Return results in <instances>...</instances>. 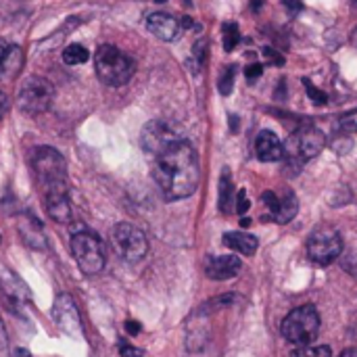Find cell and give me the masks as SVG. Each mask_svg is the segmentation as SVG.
Listing matches in <instances>:
<instances>
[{"label": "cell", "instance_id": "6da1fadb", "mask_svg": "<svg viewBox=\"0 0 357 357\" xmlns=\"http://www.w3.org/2000/svg\"><path fill=\"white\" fill-rule=\"evenodd\" d=\"M153 178L167 201L190 197L201 180L199 155L184 138L153 157Z\"/></svg>", "mask_w": 357, "mask_h": 357}, {"label": "cell", "instance_id": "7a4b0ae2", "mask_svg": "<svg viewBox=\"0 0 357 357\" xmlns=\"http://www.w3.org/2000/svg\"><path fill=\"white\" fill-rule=\"evenodd\" d=\"M31 172L42 192L44 203L52 199L69 197L67 186V161L52 146H40L31 153Z\"/></svg>", "mask_w": 357, "mask_h": 357}, {"label": "cell", "instance_id": "3957f363", "mask_svg": "<svg viewBox=\"0 0 357 357\" xmlns=\"http://www.w3.org/2000/svg\"><path fill=\"white\" fill-rule=\"evenodd\" d=\"M94 67H96V75L100 77V82H105L107 86H123L132 79L134 75V61L119 50L117 46L111 44H102L96 48L94 52Z\"/></svg>", "mask_w": 357, "mask_h": 357}, {"label": "cell", "instance_id": "277c9868", "mask_svg": "<svg viewBox=\"0 0 357 357\" xmlns=\"http://www.w3.org/2000/svg\"><path fill=\"white\" fill-rule=\"evenodd\" d=\"M282 337L301 347V345H310L318 339L320 335V314L314 305H301L297 310H293L280 326Z\"/></svg>", "mask_w": 357, "mask_h": 357}, {"label": "cell", "instance_id": "5b68a950", "mask_svg": "<svg viewBox=\"0 0 357 357\" xmlns=\"http://www.w3.org/2000/svg\"><path fill=\"white\" fill-rule=\"evenodd\" d=\"M71 253L75 257L77 268L86 274V276H96L102 272L107 255H105V247L100 243V238L90 232V230H77L71 236Z\"/></svg>", "mask_w": 357, "mask_h": 357}, {"label": "cell", "instance_id": "8992f818", "mask_svg": "<svg viewBox=\"0 0 357 357\" xmlns=\"http://www.w3.org/2000/svg\"><path fill=\"white\" fill-rule=\"evenodd\" d=\"M324 146H326V136L312 123H305L295 134H291L287 140L284 157L289 161V167L291 165L299 167L303 161L318 157L324 151Z\"/></svg>", "mask_w": 357, "mask_h": 357}, {"label": "cell", "instance_id": "52a82bcc", "mask_svg": "<svg viewBox=\"0 0 357 357\" xmlns=\"http://www.w3.org/2000/svg\"><path fill=\"white\" fill-rule=\"evenodd\" d=\"M52 98H54L52 82H48L46 77H40V75H31L21 84L19 94H17V105L27 115H40V113L48 111Z\"/></svg>", "mask_w": 357, "mask_h": 357}, {"label": "cell", "instance_id": "ba28073f", "mask_svg": "<svg viewBox=\"0 0 357 357\" xmlns=\"http://www.w3.org/2000/svg\"><path fill=\"white\" fill-rule=\"evenodd\" d=\"M111 243L115 247V251L119 253L121 259H126L128 264H136L142 261L149 253V241L144 236V232L128 222L117 224L111 232Z\"/></svg>", "mask_w": 357, "mask_h": 357}, {"label": "cell", "instance_id": "9c48e42d", "mask_svg": "<svg viewBox=\"0 0 357 357\" xmlns=\"http://www.w3.org/2000/svg\"><path fill=\"white\" fill-rule=\"evenodd\" d=\"M343 253V238L333 226H320L307 238V255L318 266H331Z\"/></svg>", "mask_w": 357, "mask_h": 357}, {"label": "cell", "instance_id": "30bf717a", "mask_svg": "<svg viewBox=\"0 0 357 357\" xmlns=\"http://www.w3.org/2000/svg\"><path fill=\"white\" fill-rule=\"evenodd\" d=\"M182 136L167 123V121H161V119H153L149 121L142 132H140V146L144 151L146 157H155L159 155L161 151H165L169 144H174L176 140H180Z\"/></svg>", "mask_w": 357, "mask_h": 357}, {"label": "cell", "instance_id": "8fae6325", "mask_svg": "<svg viewBox=\"0 0 357 357\" xmlns=\"http://www.w3.org/2000/svg\"><path fill=\"white\" fill-rule=\"evenodd\" d=\"M261 201L268 207V218L278 224H289L297 215V209H299V201L295 192L291 190H284L282 195L274 190H266L261 195Z\"/></svg>", "mask_w": 357, "mask_h": 357}, {"label": "cell", "instance_id": "7c38bea8", "mask_svg": "<svg viewBox=\"0 0 357 357\" xmlns=\"http://www.w3.org/2000/svg\"><path fill=\"white\" fill-rule=\"evenodd\" d=\"M52 318H54L56 326H59L63 333H67V335H71V337H79V335H82V318H79L77 305H75V301L71 299V295L61 293V295L54 299Z\"/></svg>", "mask_w": 357, "mask_h": 357}, {"label": "cell", "instance_id": "4fadbf2b", "mask_svg": "<svg viewBox=\"0 0 357 357\" xmlns=\"http://www.w3.org/2000/svg\"><path fill=\"white\" fill-rule=\"evenodd\" d=\"M146 27H149V31L155 38H159L163 42H174L182 33V23L176 17L167 15V13H153V15H149L146 17Z\"/></svg>", "mask_w": 357, "mask_h": 357}, {"label": "cell", "instance_id": "5bb4252c", "mask_svg": "<svg viewBox=\"0 0 357 357\" xmlns=\"http://www.w3.org/2000/svg\"><path fill=\"white\" fill-rule=\"evenodd\" d=\"M255 155L264 163L280 161L284 157V144L280 142V138L274 132L261 130L255 138Z\"/></svg>", "mask_w": 357, "mask_h": 357}, {"label": "cell", "instance_id": "9a60e30c", "mask_svg": "<svg viewBox=\"0 0 357 357\" xmlns=\"http://www.w3.org/2000/svg\"><path fill=\"white\" fill-rule=\"evenodd\" d=\"M243 268V261L236 255H220L211 257L205 266V274L211 280H230L236 278Z\"/></svg>", "mask_w": 357, "mask_h": 357}, {"label": "cell", "instance_id": "2e32d148", "mask_svg": "<svg viewBox=\"0 0 357 357\" xmlns=\"http://www.w3.org/2000/svg\"><path fill=\"white\" fill-rule=\"evenodd\" d=\"M23 67V48L8 46L4 56L0 59V82H13Z\"/></svg>", "mask_w": 357, "mask_h": 357}, {"label": "cell", "instance_id": "e0dca14e", "mask_svg": "<svg viewBox=\"0 0 357 357\" xmlns=\"http://www.w3.org/2000/svg\"><path fill=\"white\" fill-rule=\"evenodd\" d=\"M19 230H21V236H23V241L29 245V247H33V249H44V234H42V226H40V222L33 218V215H29V213H25V215H21V220H19Z\"/></svg>", "mask_w": 357, "mask_h": 357}, {"label": "cell", "instance_id": "ac0fdd59", "mask_svg": "<svg viewBox=\"0 0 357 357\" xmlns=\"http://www.w3.org/2000/svg\"><path fill=\"white\" fill-rule=\"evenodd\" d=\"M224 245L241 255H253L259 247V241H257V236H253L249 232H226Z\"/></svg>", "mask_w": 357, "mask_h": 357}, {"label": "cell", "instance_id": "d6986e66", "mask_svg": "<svg viewBox=\"0 0 357 357\" xmlns=\"http://www.w3.org/2000/svg\"><path fill=\"white\" fill-rule=\"evenodd\" d=\"M234 201H236V195H234L232 176H230V169H224L222 178H220V197H218L220 211L222 213H232L234 211Z\"/></svg>", "mask_w": 357, "mask_h": 357}, {"label": "cell", "instance_id": "ffe728a7", "mask_svg": "<svg viewBox=\"0 0 357 357\" xmlns=\"http://www.w3.org/2000/svg\"><path fill=\"white\" fill-rule=\"evenodd\" d=\"M90 59V52H88V48L84 46V44H69V46H65V50H63V63L65 65H69V67H75V65H82V63H86Z\"/></svg>", "mask_w": 357, "mask_h": 357}, {"label": "cell", "instance_id": "44dd1931", "mask_svg": "<svg viewBox=\"0 0 357 357\" xmlns=\"http://www.w3.org/2000/svg\"><path fill=\"white\" fill-rule=\"evenodd\" d=\"M291 357H333V349L326 345H301L291 354Z\"/></svg>", "mask_w": 357, "mask_h": 357}, {"label": "cell", "instance_id": "7402d4cb", "mask_svg": "<svg viewBox=\"0 0 357 357\" xmlns=\"http://www.w3.org/2000/svg\"><path fill=\"white\" fill-rule=\"evenodd\" d=\"M241 42V31L236 23H226L224 25V48L226 52H232Z\"/></svg>", "mask_w": 357, "mask_h": 357}, {"label": "cell", "instance_id": "603a6c76", "mask_svg": "<svg viewBox=\"0 0 357 357\" xmlns=\"http://www.w3.org/2000/svg\"><path fill=\"white\" fill-rule=\"evenodd\" d=\"M234 77H236V65H228V67L224 69L220 82H218V88H220V92H222L224 96H228V94L232 92V88H234Z\"/></svg>", "mask_w": 357, "mask_h": 357}, {"label": "cell", "instance_id": "cb8c5ba5", "mask_svg": "<svg viewBox=\"0 0 357 357\" xmlns=\"http://www.w3.org/2000/svg\"><path fill=\"white\" fill-rule=\"evenodd\" d=\"M337 130L339 134H356L357 132V109L343 115L339 121H337Z\"/></svg>", "mask_w": 357, "mask_h": 357}, {"label": "cell", "instance_id": "d4e9b609", "mask_svg": "<svg viewBox=\"0 0 357 357\" xmlns=\"http://www.w3.org/2000/svg\"><path fill=\"white\" fill-rule=\"evenodd\" d=\"M303 84H305V92H307V96H310V100H314V105H326L328 102V94L326 92H322L320 88H316L310 79H303Z\"/></svg>", "mask_w": 357, "mask_h": 357}, {"label": "cell", "instance_id": "484cf974", "mask_svg": "<svg viewBox=\"0 0 357 357\" xmlns=\"http://www.w3.org/2000/svg\"><path fill=\"white\" fill-rule=\"evenodd\" d=\"M207 48H209V44H207V40H205V38L197 40V42H195V46H192V59L197 61V65H199V67H203V65H205V61H207Z\"/></svg>", "mask_w": 357, "mask_h": 357}, {"label": "cell", "instance_id": "4316f807", "mask_svg": "<svg viewBox=\"0 0 357 357\" xmlns=\"http://www.w3.org/2000/svg\"><path fill=\"white\" fill-rule=\"evenodd\" d=\"M261 54H264V59H266L270 65H284V56H282L278 50H274L272 46H264V48H261Z\"/></svg>", "mask_w": 357, "mask_h": 357}, {"label": "cell", "instance_id": "83f0119b", "mask_svg": "<svg viewBox=\"0 0 357 357\" xmlns=\"http://www.w3.org/2000/svg\"><path fill=\"white\" fill-rule=\"evenodd\" d=\"M119 356L121 357H144V351L126 343V341H119Z\"/></svg>", "mask_w": 357, "mask_h": 357}, {"label": "cell", "instance_id": "f1b7e54d", "mask_svg": "<svg viewBox=\"0 0 357 357\" xmlns=\"http://www.w3.org/2000/svg\"><path fill=\"white\" fill-rule=\"evenodd\" d=\"M249 207H251V203H249V199H247V192H245V190H238V192H236V201H234V209H236L241 215H245V213L249 211Z\"/></svg>", "mask_w": 357, "mask_h": 357}, {"label": "cell", "instance_id": "f546056e", "mask_svg": "<svg viewBox=\"0 0 357 357\" xmlns=\"http://www.w3.org/2000/svg\"><path fill=\"white\" fill-rule=\"evenodd\" d=\"M354 146V142L349 140V138H343V134H339L337 136V140L333 142V149L339 153V155H343V153H349V149Z\"/></svg>", "mask_w": 357, "mask_h": 357}, {"label": "cell", "instance_id": "4dcf8cb0", "mask_svg": "<svg viewBox=\"0 0 357 357\" xmlns=\"http://www.w3.org/2000/svg\"><path fill=\"white\" fill-rule=\"evenodd\" d=\"M261 73H264V65L261 63H253V65H249L245 69V75H247L249 82H255L257 77H261Z\"/></svg>", "mask_w": 357, "mask_h": 357}, {"label": "cell", "instance_id": "1f68e13d", "mask_svg": "<svg viewBox=\"0 0 357 357\" xmlns=\"http://www.w3.org/2000/svg\"><path fill=\"white\" fill-rule=\"evenodd\" d=\"M282 2H284L287 10H289L291 15H297V13L303 8V2H301V0H282Z\"/></svg>", "mask_w": 357, "mask_h": 357}, {"label": "cell", "instance_id": "d6a6232c", "mask_svg": "<svg viewBox=\"0 0 357 357\" xmlns=\"http://www.w3.org/2000/svg\"><path fill=\"white\" fill-rule=\"evenodd\" d=\"M6 111H8V98L4 92H0V119L6 115Z\"/></svg>", "mask_w": 357, "mask_h": 357}, {"label": "cell", "instance_id": "836d02e7", "mask_svg": "<svg viewBox=\"0 0 357 357\" xmlns=\"http://www.w3.org/2000/svg\"><path fill=\"white\" fill-rule=\"evenodd\" d=\"M126 326H128V333H130V335H138V333H140V324H138V322H132V320H130Z\"/></svg>", "mask_w": 357, "mask_h": 357}, {"label": "cell", "instance_id": "e575fe53", "mask_svg": "<svg viewBox=\"0 0 357 357\" xmlns=\"http://www.w3.org/2000/svg\"><path fill=\"white\" fill-rule=\"evenodd\" d=\"M339 357H357V349H354V347L351 349H345Z\"/></svg>", "mask_w": 357, "mask_h": 357}, {"label": "cell", "instance_id": "d590c367", "mask_svg": "<svg viewBox=\"0 0 357 357\" xmlns=\"http://www.w3.org/2000/svg\"><path fill=\"white\" fill-rule=\"evenodd\" d=\"M15 357H31V356H29V351H27V349H17V351H15Z\"/></svg>", "mask_w": 357, "mask_h": 357}, {"label": "cell", "instance_id": "8d00e7d4", "mask_svg": "<svg viewBox=\"0 0 357 357\" xmlns=\"http://www.w3.org/2000/svg\"><path fill=\"white\" fill-rule=\"evenodd\" d=\"M6 48H8V44H6L4 40H0V59L4 56V52H6Z\"/></svg>", "mask_w": 357, "mask_h": 357}, {"label": "cell", "instance_id": "74e56055", "mask_svg": "<svg viewBox=\"0 0 357 357\" xmlns=\"http://www.w3.org/2000/svg\"><path fill=\"white\" fill-rule=\"evenodd\" d=\"M351 44H354V46L357 48V27L354 29V31H351Z\"/></svg>", "mask_w": 357, "mask_h": 357}, {"label": "cell", "instance_id": "f35d334b", "mask_svg": "<svg viewBox=\"0 0 357 357\" xmlns=\"http://www.w3.org/2000/svg\"><path fill=\"white\" fill-rule=\"evenodd\" d=\"M354 4H357V0H354Z\"/></svg>", "mask_w": 357, "mask_h": 357}]
</instances>
